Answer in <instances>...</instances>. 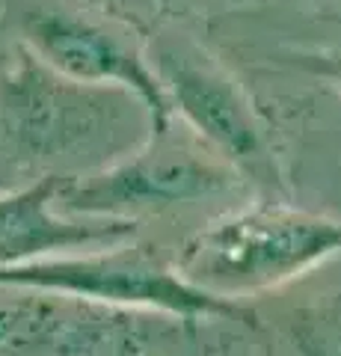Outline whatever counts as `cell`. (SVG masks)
Returning a JSON list of instances; mask_svg holds the SVG:
<instances>
[{"instance_id": "1", "label": "cell", "mask_w": 341, "mask_h": 356, "mask_svg": "<svg viewBox=\"0 0 341 356\" xmlns=\"http://www.w3.org/2000/svg\"><path fill=\"white\" fill-rule=\"evenodd\" d=\"M9 128L39 163L101 166L158 134L155 113L125 86L83 83L48 63L24 60L6 92Z\"/></svg>"}, {"instance_id": "2", "label": "cell", "mask_w": 341, "mask_h": 356, "mask_svg": "<svg viewBox=\"0 0 341 356\" xmlns=\"http://www.w3.org/2000/svg\"><path fill=\"white\" fill-rule=\"evenodd\" d=\"M341 252V222L264 208L199 232L181 255V276L211 294H238L291 280Z\"/></svg>"}, {"instance_id": "3", "label": "cell", "mask_w": 341, "mask_h": 356, "mask_svg": "<svg viewBox=\"0 0 341 356\" xmlns=\"http://www.w3.org/2000/svg\"><path fill=\"white\" fill-rule=\"evenodd\" d=\"M226 184L217 161L181 143H169L167 131L155 134V146L125 154L95 175H69L57 205L69 214L125 217L140 211L190 202Z\"/></svg>"}, {"instance_id": "4", "label": "cell", "mask_w": 341, "mask_h": 356, "mask_svg": "<svg viewBox=\"0 0 341 356\" xmlns=\"http://www.w3.org/2000/svg\"><path fill=\"white\" fill-rule=\"evenodd\" d=\"M151 65L172 110H178L205 143L249 172L267 163L261 128L247 98L205 54L178 36H167L151 48Z\"/></svg>"}, {"instance_id": "5", "label": "cell", "mask_w": 341, "mask_h": 356, "mask_svg": "<svg viewBox=\"0 0 341 356\" xmlns=\"http://www.w3.org/2000/svg\"><path fill=\"white\" fill-rule=\"evenodd\" d=\"M9 282L33 285L36 291H60L113 303L155 306L172 315H202V312H228V303L217 294L187 282L184 276L167 270L140 255H86V259L36 261L6 273Z\"/></svg>"}, {"instance_id": "6", "label": "cell", "mask_w": 341, "mask_h": 356, "mask_svg": "<svg viewBox=\"0 0 341 356\" xmlns=\"http://www.w3.org/2000/svg\"><path fill=\"white\" fill-rule=\"evenodd\" d=\"M27 39L33 44V54L51 69L83 83L125 86L137 92L155 113L158 134L169 128L175 110L155 65L142 60L122 36H113L107 27L78 13L45 9L30 18Z\"/></svg>"}, {"instance_id": "7", "label": "cell", "mask_w": 341, "mask_h": 356, "mask_svg": "<svg viewBox=\"0 0 341 356\" xmlns=\"http://www.w3.org/2000/svg\"><path fill=\"white\" fill-rule=\"evenodd\" d=\"M294 65L303 72L326 77V81L341 83V48H324V51H300L294 54Z\"/></svg>"}]
</instances>
